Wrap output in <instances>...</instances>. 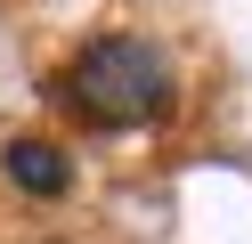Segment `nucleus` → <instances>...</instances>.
I'll return each mask as SVG.
<instances>
[{"label":"nucleus","mask_w":252,"mask_h":244,"mask_svg":"<svg viewBox=\"0 0 252 244\" xmlns=\"http://www.w3.org/2000/svg\"><path fill=\"white\" fill-rule=\"evenodd\" d=\"M8 179H17V187L25 195H65V155H57V146L49 139H17V146H8Z\"/></svg>","instance_id":"obj_2"},{"label":"nucleus","mask_w":252,"mask_h":244,"mask_svg":"<svg viewBox=\"0 0 252 244\" xmlns=\"http://www.w3.org/2000/svg\"><path fill=\"white\" fill-rule=\"evenodd\" d=\"M65 90H73V106H82L90 122L130 130V122H155V114L171 106V65H163V49H155V41L106 33V41H90L82 57H73Z\"/></svg>","instance_id":"obj_1"}]
</instances>
